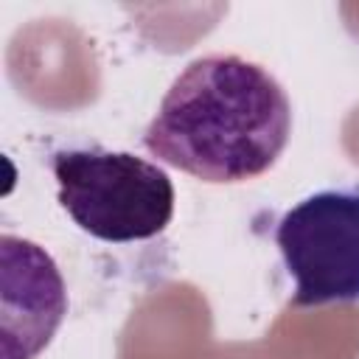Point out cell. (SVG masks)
I'll use <instances>...</instances> for the list:
<instances>
[{"label": "cell", "mask_w": 359, "mask_h": 359, "mask_svg": "<svg viewBox=\"0 0 359 359\" xmlns=\"http://www.w3.org/2000/svg\"><path fill=\"white\" fill-rule=\"evenodd\" d=\"M292 135L286 90L261 65L213 53L194 59L168 87L143 146L205 182H247L283 154Z\"/></svg>", "instance_id": "cell-1"}, {"label": "cell", "mask_w": 359, "mask_h": 359, "mask_svg": "<svg viewBox=\"0 0 359 359\" xmlns=\"http://www.w3.org/2000/svg\"><path fill=\"white\" fill-rule=\"evenodd\" d=\"M53 177L59 205L90 236L112 244L143 241L165 230L174 216L168 174L129 151L65 149L56 151Z\"/></svg>", "instance_id": "cell-2"}, {"label": "cell", "mask_w": 359, "mask_h": 359, "mask_svg": "<svg viewBox=\"0 0 359 359\" xmlns=\"http://www.w3.org/2000/svg\"><path fill=\"white\" fill-rule=\"evenodd\" d=\"M275 244L294 306L359 300V188L306 196L278 222Z\"/></svg>", "instance_id": "cell-3"}, {"label": "cell", "mask_w": 359, "mask_h": 359, "mask_svg": "<svg viewBox=\"0 0 359 359\" xmlns=\"http://www.w3.org/2000/svg\"><path fill=\"white\" fill-rule=\"evenodd\" d=\"M3 359H36L67 314V292L56 261L34 241L0 238Z\"/></svg>", "instance_id": "cell-4"}]
</instances>
